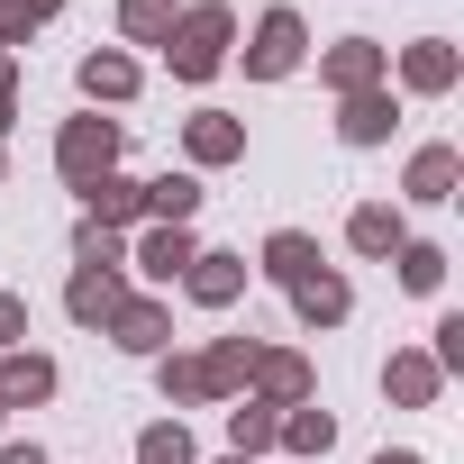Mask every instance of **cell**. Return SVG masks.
Wrapping results in <instances>:
<instances>
[{
  "label": "cell",
  "mask_w": 464,
  "mask_h": 464,
  "mask_svg": "<svg viewBox=\"0 0 464 464\" xmlns=\"http://www.w3.org/2000/svg\"><path fill=\"white\" fill-rule=\"evenodd\" d=\"M164 55H173V73H182V82H209V73H218V55H227V10H191V19H173Z\"/></svg>",
  "instance_id": "cell-1"
},
{
  "label": "cell",
  "mask_w": 464,
  "mask_h": 464,
  "mask_svg": "<svg viewBox=\"0 0 464 464\" xmlns=\"http://www.w3.org/2000/svg\"><path fill=\"white\" fill-rule=\"evenodd\" d=\"M55 155H64V173H73V182H82V191H92V182H101V173H110V155H119V128H110V119H73V128H64V146H55Z\"/></svg>",
  "instance_id": "cell-2"
},
{
  "label": "cell",
  "mask_w": 464,
  "mask_h": 464,
  "mask_svg": "<svg viewBox=\"0 0 464 464\" xmlns=\"http://www.w3.org/2000/svg\"><path fill=\"white\" fill-rule=\"evenodd\" d=\"M246 64H256V73H292V64H301V19H292V10H265Z\"/></svg>",
  "instance_id": "cell-3"
},
{
  "label": "cell",
  "mask_w": 464,
  "mask_h": 464,
  "mask_svg": "<svg viewBox=\"0 0 464 464\" xmlns=\"http://www.w3.org/2000/svg\"><path fill=\"white\" fill-rule=\"evenodd\" d=\"M64 310H73V319H119V310H128L119 265H82V274H73V292H64Z\"/></svg>",
  "instance_id": "cell-4"
},
{
  "label": "cell",
  "mask_w": 464,
  "mask_h": 464,
  "mask_svg": "<svg viewBox=\"0 0 464 464\" xmlns=\"http://www.w3.org/2000/svg\"><path fill=\"white\" fill-rule=\"evenodd\" d=\"M319 73H328V82L355 101V92H373V82H382V46H373V37H346V46H337Z\"/></svg>",
  "instance_id": "cell-5"
},
{
  "label": "cell",
  "mask_w": 464,
  "mask_h": 464,
  "mask_svg": "<svg viewBox=\"0 0 464 464\" xmlns=\"http://www.w3.org/2000/svg\"><path fill=\"white\" fill-rule=\"evenodd\" d=\"M455 173H464L455 146H419L410 155V200H455Z\"/></svg>",
  "instance_id": "cell-6"
},
{
  "label": "cell",
  "mask_w": 464,
  "mask_h": 464,
  "mask_svg": "<svg viewBox=\"0 0 464 464\" xmlns=\"http://www.w3.org/2000/svg\"><path fill=\"white\" fill-rule=\"evenodd\" d=\"M191 301H209V310H227V301H237V283H246V265L237 256H191Z\"/></svg>",
  "instance_id": "cell-7"
},
{
  "label": "cell",
  "mask_w": 464,
  "mask_h": 464,
  "mask_svg": "<svg viewBox=\"0 0 464 464\" xmlns=\"http://www.w3.org/2000/svg\"><path fill=\"white\" fill-rule=\"evenodd\" d=\"M401 82H410V92H446V82H455V46H437V37H419V46L401 55Z\"/></svg>",
  "instance_id": "cell-8"
},
{
  "label": "cell",
  "mask_w": 464,
  "mask_h": 464,
  "mask_svg": "<svg viewBox=\"0 0 464 464\" xmlns=\"http://www.w3.org/2000/svg\"><path fill=\"white\" fill-rule=\"evenodd\" d=\"M82 200H92V227H119V218H137V209H146V182H119V173H101Z\"/></svg>",
  "instance_id": "cell-9"
},
{
  "label": "cell",
  "mask_w": 464,
  "mask_h": 464,
  "mask_svg": "<svg viewBox=\"0 0 464 464\" xmlns=\"http://www.w3.org/2000/svg\"><path fill=\"white\" fill-rule=\"evenodd\" d=\"M292 301H301V319H310V328H337V319H346V283H337V274H301V283H292Z\"/></svg>",
  "instance_id": "cell-10"
},
{
  "label": "cell",
  "mask_w": 464,
  "mask_h": 464,
  "mask_svg": "<svg viewBox=\"0 0 464 464\" xmlns=\"http://www.w3.org/2000/svg\"><path fill=\"white\" fill-rule=\"evenodd\" d=\"M382 382H392V401H401V410H428V401H437V382H446V373H437V364H428V355H392V373H382Z\"/></svg>",
  "instance_id": "cell-11"
},
{
  "label": "cell",
  "mask_w": 464,
  "mask_h": 464,
  "mask_svg": "<svg viewBox=\"0 0 464 464\" xmlns=\"http://www.w3.org/2000/svg\"><path fill=\"white\" fill-rule=\"evenodd\" d=\"M191 256H200V246H191V237H182V227H155V237H146V246H137V265H146V274H155V283H173V274H191Z\"/></svg>",
  "instance_id": "cell-12"
},
{
  "label": "cell",
  "mask_w": 464,
  "mask_h": 464,
  "mask_svg": "<svg viewBox=\"0 0 464 464\" xmlns=\"http://www.w3.org/2000/svg\"><path fill=\"white\" fill-rule=\"evenodd\" d=\"M46 392H55L46 355H10V364H0V401H46Z\"/></svg>",
  "instance_id": "cell-13"
},
{
  "label": "cell",
  "mask_w": 464,
  "mask_h": 464,
  "mask_svg": "<svg viewBox=\"0 0 464 464\" xmlns=\"http://www.w3.org/2000/svg\"><path fill=\"white\" fill-rule=\"evenodd\" d=\"M146 209H155L164 227H182V218L200 209V182H191V173H164V182H146Z\"/></svg>",
  "instance_id": "cell-14"
},
{
  "label": "cell",
  "mask_w": 464,
  "mask_h": 464,
  "mask_svg": "<svg viewBox=\"0 0 464 464\" xmlns=\"http://www.w3.org/2000/svg\"><path fill=\"white\" fill-rule=\"evenodd\" d=\"M110 328H119V346H128V355H155V346H164V310H155V301H128Z\"/></svg>",
  "instance_id": "cell-15"
},
{
  "label": "cell",
  "mask_w": 464,
  "mask_h": 464,
  "mask_svg": "<svg viewBox=\"0 0 464 464\" xmlns=\"http://www.w3.org/2000/svg\"><path fill=\"white\" fill-rule=\"evenodd\" d=\"M246 364H256V346H246V337H227V346H209V355H200V382H209V401H218L227 382H246Z\"/></svg>",
  "instance_id": "cell-16"
},
{
  "label": "cell",
  "mask_w": 464,
  "mask_h": 464,
  "mask_svg": "<svg viewBox=\"0 0 464 464\" xmlns=\"http://www.w3.org/2000/svg\"><path fill=\"white\" fill-rule=\"evenodd\" d=\"M191 155H200V164L246 155V128H237V119H191Z\"/></svg>",
  "instance_id": "cell-17"
},
{
  "label": "cell",
  "mask_w": 464,
  "mask_h": 464,
  "mask_svg": "<svg viewBox=\"0 0 464 464\" xmlns=\"http://www.w3.org/2000/svg\"><path fill=\"white\" fill-rule=\"evenodd\" d=\"M82 92H92V101H128V92H137V64H128V55H92V64H82Z\"/></svg>",
  "instance_id": "cell-18"
},
{
  "label": "cell",
  "mask_w": 464,
  "mask_h": 464,
  "mask_svg": "<svg viewBox=\"0 0 464 464\" xmlns=\"http://www.w3.org/2000/svg\"><path fill=\"white\" fill-rule=\"evenodd\" d=\"M246 373H256L274 401H301V392H310V364H301V355H256Z\"/></svg>",
  "instance_id": "cell-19"
},
{
  "label": "cell",
  "mask_w": 464,
  "mask_h": 464,
  "mask_svg": "<svg viewBox=\"0 0 464 464\" xmlns=\"http://www.w3.org/2000/svg\"><path fill=\"white\" fill-rule=\"evenodd\" d=\"M274 437H283L292 455H328V437H337V419H328V410H292V419H283Z\"/></svg>",
  "instance_id": "cell-20"
},
{
  "label": "cell",
  "mask_w": 464,
  "mask_h": 464,
  "mask_svg": "<svg viewBox=\"0 0 464 464\" xmlns=\"http://www.w3.org/2000/svg\"><path fill=\"white\" fill-rule=\"evenodd\" d=\"M265 265H274V274H283V283H301V274H319V246H310V237H301V227H283V237H274V246H265Z\"/></svg>",
  "instance_id": "cell-21"
},
{
  "label": "cell",
  "mask_w": 464,
  "mask_h": 464,
  "mask_svg": "<svg viewBox=\"0 0 464 464\" xmlns=\"http://www.w3.org/2000/svg\"><path fill=\"white\" fill-rule=\"evenodd\" d=\"M346 137H355V146L392 137V101H382V92H355V101H346Z\"/></svg>",
  "instance_id": "cell-22"
},
{
  "label": "cell",
  "mask_w": 464,
  "mask_h": 464,
  "mask_svg": "<svg viewBox=\"0 0 464 464\" xmlns=\"http://www.w3.org/2000/svg\"><path fill=\"white\" fill-rule=\"evenodd\" d=\"M355 246H364V256H401L410 237H401V218H392V209H355Z\"/></svg>",
  "instance_id": "cell-23"
},
{
  "label": "cell",
  "mask_w": 464,
  "mask_h": 464,
  "mask_svg": "<svg viewBox=\"0 0 464 464\" xmlns=\"http://www.w3.org/2000/svg\"><path fill=\"white\" fill-rule=\"evenodd\" d=\"M274 428H283V419H274L265 401H246V410H227V437H237V455H256V446H274Z\"/></svg>",
  "instance_id": "cell-24"
},
{
  "label": "cell",
  "mask_w": 464,
  "mask_h": 464,
  "mask_svg": "<svg viewBox=\"0 0 464 464\" xmlns=\"http://www.w3.org/2000/svg\"><path fill=\"white\" fill-rule=\"evenodd\" d=\"M401 283H410V292H437V283H446V256H437V246H401Z\"/></svg>",
  "instance_id": "cell-25"
},
{
  "label": "cell",
  "mask_w": 464,
  "mask_h": 464,
  "mask_svg": "<svg viewBox=\"0 0 464 464\" xmlns=\"http://www.w3.org/2000/svg\"><path fill=\"white\" fill-rule=\"evenodd\" d=\"M137 464H191V437L182 428H146L137 437Z\"/></svg>",
  "instance_id": "cell-26"
},
{
  "label": "cell",
  "mask_w": 464,
  "mask_h": 464,
  "mask_svg": "<svg viewBox=\"0 0 464 464\" xmlns=\"http://www.w3.org/2000/svg\"><path fill=\"white\" fill-rule=\"evenodd\" d=\"M128 37H173V0H128Z\"/></svg>",
  "instance_id": "cell-27"
},
{
  "label": "cell",
  "mask_w": 464,
  "mask_h": 464,
  "mask_svg": "<svg viewBox=\"0 0 464 464\" xmlns=\"http://www.w3.org/2000/svg\"><path fill=\"white\" fill-rule=\"evenodd\" d=\"M164 392H173V401H209V382H200V355H191V364H173V355H164Z\"/></svg>",
  "instance_id": "cell-28"
},
{
  "label": "cell",
  "mask_w": 464,
  "mask_h": 464,
  "mask_svg": "<svg viewBox=\"0 0 464 464\" xmlns=\"http://www.w3.org/2000/svg\"><path fill=\"white\" fill-rule=\"evenodd\" d=\"M428 364H437V373L464 364V319H437V355H428Z\"/></svg>",
  "instance_id": "cell-29"
},
{
  "label": "cell",
  "mask_w": 464,
  "mask_h": 464,
  "mask_svg": "<svg viewBox=\"0 0 464 464\" xmlns=\"http://www.w3.org/2000/svg\"><path fill=\"white\" fill-rule=\"evenodd\" d=\"M19 337H28V310H19L10 292H0V346H19Z\"/></svg>",
  "instance_id": "cell-30"
},
{
  "label": "cell",
  "mask_w": 464,
  "mask_h": 464,
  "mask_svg": "<svg viewBox=\"0 0 464 464\" xmlns=\"http://www.w3.org/2000/svg\"><path fill=\"white\" fill-rule=\"evenodd\" d=\"M0 464H46V455L37 446H0Z\"/></svg>",
  "instance_id": "cell-31"
},
{
  "label": "cell",
  "mask_w": 464,
  "mask_h": 464,
  "mask_svg": "<svg viewBox=\"0 0 464 464\" xmlns=\"http://www.w3.org/2000/svg\"><path fill=\"white\" fill-rule=\"evenodd\" d=\"M373 464H419V455H373Z\"/></svg>",
  "instance_id": "cell-32"
},
{
  "label": "cell",
  "mask_w": 464,
  "mask_h": 464,
  "mask_svg": "<svg viewBox=\"0 0 464 464\" xmlns=\"http://www.w3.org/2000/svg\"><path fill=\"white\" fill-rule=\"evenodd\" d=\"M227 464H246V455H227Z\"/></svg>",
  "instance_id": "cell-33"
},
{
  "label": "cell",
  "mask_w": 464,
  "mask_h": 464,
  "mask_svg": "<svg viewBox=\"0 0 464 464\" xmlns=\"http://www.w3.org/2000/svg\"><path fill=\"white\" fill-rule=\"evenodd\" d=\"M0 410H10V401H0Z\"/></svg>",
  "instance_id": "cell-34"
}]
</instances>
